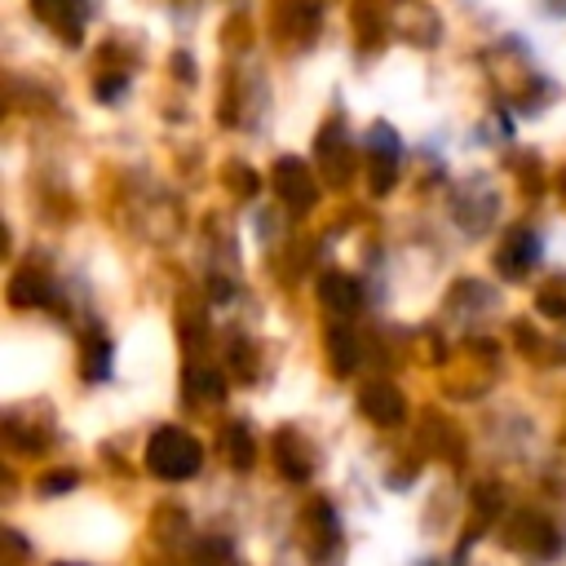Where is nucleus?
I'll return each instance as SVG.
<instances>
[{
  "instance_id": "f257e3e1",
  "label": "nucleus",
  "mask_w": 566,
  "mask_h": 566,
  "mask_svg": "<svg viewBox=\"0 0 566 566\" xmlns=\"http://www.w3.org/2000/svg\"><path fill=\"white\" fill-rule=\"evenodd\" d=\"M199 464H203V451H199V442H195L186 429H172V424L155 429V438H150V447H146V469H150L155 478L181 482V478L199 473Z\"/></svg>"
},
{
  "instance_id": "f03ea898",
  "label": "nucleus",
  "mask_w": 566,
  "mask_h": 566,
  "mask_svg": "<svg viewBox=\"0 0 566 566\" xmlns=\"http://www.w3.org/2000/svg\"><path fill=\"white\" fill-rule=\"evenodd\" d=\"M274 186H279V195L287 199V208H296V212H305L310 203H314V177H310V168L301 164V159H279L274 164Z\"/></svg>"
},
{
  "instance_id": "7ed1b4c3",
  "label": "nucleus",
  "mask_w": 566,
  "mask_h": 566,
  "mask_svg": "<svg viewBox=\"0 0 566 566\" xmlns=\"http://www.w3.org/2000/svg\"><path fill=\"white\" fill-rule=\"evenodd\" d=\"M318 168H323V177H327L332 186H345V181H349V168H345V133H340V124H327V128L318 133Z\"/></svg>"
},
{
  "instance_id": "20e7f679",
  "label": "nucleus",
  "mask_w": 566,
  "mask_h": 566,
  "mask_svg": "<svg viewBox=\"0 0 566 566\" xmlns=\"http://www.w3.org/2000/svg\"><path fill=\"white\" fill-rule=\"evenodd\" d=\"M35 4V13L66 40V44H75L80 40V31H84V18H80V0H31Z\"/></svg>"
},
{
  "instance_id": "39448f33",
  "label": "nucleus",
  "mask_w": 566,
  "mask_h": 566,
  "mask_svg": "<svg viewBox=\"0 0 566 566\" xmlns=\"http://www.w3.org/2000/svg\"><path fill=\"white\" fill-rule=\"evenodd\" d=\"M376 150H371V195H385L389 186H394V172H398V142H394V133H385V128H376Z\"/></svg>"
},
{
  "instance_id": "423d86ee",
  "label": "nucleus",
  "mask_w": 566,
  "mask_h": 566,
  "mask_svg": "<svg viewBox=\"0 0 566 566\" xmlns=\"http://www.w3.org/2000/svg\"><path fill=\"white\" fill-rule=\"evenodd\" d=\"M363 411L376 424H398L402 420V394L394 385H367L363 389Z\"/></svg>"
},
{
  "instance_id": "0eeeda50",
  "label": "nucleus",
  "mask_w": 566,
  "mask_h": 566,
  "mask_svg": "<svg viewBox=\"0 0 566 566\" xmlns=\"http://www.w3.org/2000/svg\"><path fill=\"white\" fill-rule=\"evenodd\" d=\"M531 261H535V234H531L526 226H517V230L504 239V248H500V265H504L509 279H517Z\"/></svg>"
},
{
  "instance_id": "6e6552de",
  "label": "nucleus",
  "mask_w": 566,
  "mask_h": 566,
  "mask_svg": "<svg viewBox=\"0 0 566 566\" xmlns=\"http://www.w3.org/2000/svg\"><path fill=\"white\" fill-rule=\"evenodd\" d=\"M318 296L336 310V314H354L358 310V283L345 274H323L318 279Z\"/></svg>"
},
{
  "instance_id": "1a4fd4ad",
  "label": "nucleus",
  "mask_w": 566,
  "mask_h": 566,
  "mask_svg": "<svg viewBox=\"0 0 566 566\" xmlns=\"http://www.w3.org/2000/svg\"><path fill=\"white\" fill-rule=\"evenodd\" d=\"M327 349H332V371H336V376H349V371H354V358H358L354 336H349L345 327H332V332H327Z\"/></svg>"
},
{
  "instance_id": "9d476101",
  "label": "nucleus",
  "mask_w": 566,
  "mask_h": 566,
  "mask_svg": "<svg viewBox=\"0 0 566 566\" xmlns=\"http://www.w3.org/2000/svg\"><path fill=\"white\" fill-rule=\"evenodd\" d=\"M279 464H283V473H287L292 482L310 478V455L301 451V442H296L292 433H279Z\"/></svg>"
},
{
  "instance_id": "9b49d317",
  "label": "nucleus",
  "mask_w": 566,
  "mask_h": 566,
  "mask_svg": "<svg viewBox=\"0 0 566 566\" xmlns=\"http://www.w3.org/2000/svg\"><path fill=\"white\" fill-rule=\"evenodd\" d=\"M9 301L22 310V305H40L44 301V279L35 274V270H22V274H13V283H9Z\"/></svg>"
},
{
  "instance_id": "f8f14e48",
  "label": "nucleus",
  "mask_w": 566,
  "mask_h": 566,
  "mask_svg": "<svg viewBox=\"0 0 566 566\" xmlns=\"http://www.w3.org/2000/svg\"><path fill=\"white\" fill-rule=\"evenodd\" d=\"M226 460L234 464V469H248L252 464V433H248V424H226Z\"/></svg>"
},
{
  "instance_id": "ddd939ff",
  "label": "nucleus",
  "mask_w": 566,
  "mask_h": 566,
  "mask_svg": "<svg viewBox=\"0 0 566 566\" xmlns=\"http://www.w3.org/2000/svg\"><path fill=\"white\" fill-rule=\"evenodd\" d=\"M195 566H234V553L226 539H203L195 548Z\"/></svg>"
},
{
  "instance_id": "4468645a",
  "label": "nucleus",
  "mask_w": 566,
  "mask_h": 566,
  "mask_svg": "<svg viewBox=\"0 0 566 566\" xmlns=\"http://www.w3.org/2000/svg\"><path fill=\"white\" fill-rule=\"evenodd\" d=\"M106 367H111V345H106V336H93V340H88V354H84V371H88L93 380H102Z\"/></svg>"
},
{
  "instance_id": "2eb2a0df",
  "label": "nucleus",
  "mask_w": 566,
  "mask_h": 566,
  "mask_svg": "<svg viewBox=\"0 0 566 566\" xmlns=\"http://www.w3.org/2000/svg\"><path fill=\"white\" fill-rule=\"evenodd\" d=\"M539 310H544V314H566V279H553V283L539 292Z\"/></svg>"
},
{
  "instance_id": "dca6fc26",
  "label": "nucleus",
  "mask_w": 566,
  "mask_h": 566,
  "mask_svg": "<svg viewBox=\"0 0 566 566\" xmlns=\"http://www.w3.org/2000/svg\"><path fill=\"white\" fill-rule=\"evenodd\" d=\"M53 482H44V491H62V486H75V473H49Z\"/></svg>"
},
{
  "instance_id": "f3484780",
  "label": "nucleus",
  "mask_w": 566,
  "mask_h": 566,
  "mask_svg": "<svg viewBox=\"0 0 566 566\" xmlns=\"http://www.w3.org/2000/svg\"><path fill=\"white\" fill-rule=\"evenodd\" d=\"M548 9H557V13H566V0H548Z\"/></svg>"
},
{
  "instance_id": "a211bd4d",
  "label": "nucleus",
  "mask_w": 566,
  "mask_h": 566,
  "mask_svg": "<svg viewBox=\"0 0 566 566\" xmlns=\"http://www.w3.org/2000/svg\"><path fill=\"white\" fill-rule=\"evenodd\" d=\"M562 199H566V177H562Z\"/></svg>"
}]
</instances>
